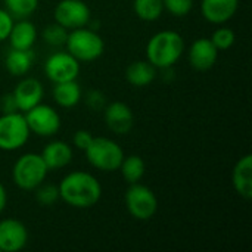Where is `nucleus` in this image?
<instances>
[{"instance_id": "nucleus-30", "label": "nucleus", "mask_w": 252, "mask_h": 252, "mask_svg": "<svg viewBox=\"0 0 252 252\" xmlns=\"http://www.w3.org/2000/svg\"><path fill=\"white\" fill-rule=\"evenodd\" d=\"M13 22L15 19L12 18V15L4 7H0V43L7 40Z\"/></svg>"}, {"instance_id": "nucleus-32", "label": "nucleus", "mask_w": 252, "mask_h": 252, "mask_svg": "<svg viewBox=\"0 0 252 252\" xmlns=\"http://www.w3.org/2000/svg\"><path fill=\"white\" fill-rule=\"evenodd\" d=\"M0 111H1V114L18 112V106H16V102H15L12 93H7V94L1 96V99H0Z\"/></svg>"}, {"instance_id": "nucleus-12", "label": "nucleus", "mask_w": 252, "mask_h": 252, "mask_svg": "<svg viewBox=\"0 0 252 252\" xmlns=\"http://www.w3.org/2000/svg\"><path fill=\"white\" fill-rule=\"evenodd\" d=\"M28 244V230L16 219L0 220V252H18Z\"/></svg>"}, {"instance_id": "nucleus-6", "label": "nucleus", "mask_w": 252, "mask_h": 252, "mask_svg": "<svg viewBox=\"0 0 252 252\" xmlns=\"http://www.w3.org/2000/svg\"><path fill=\"white\" fill-rule=\"evenodd\" d=\"M31 133L22 112L0 115V151L15 152L24 148Z\"/></svg>"}, {"instance_id": "nucleus-4", "label": "nucleus", "mask_w": 252, "mask_h": 252, "mask_svg": "<svg viewBox=\"0 0 252 252\" xmlns=\"http://www.w3.org/2000/svg\"><path fill=\"white\" fill-rule=\"evenodd\" d=\"M49 168L40 154H22L12 167V182L25 192H32L47 177Z\"/></svg>"}, {"instance_id": "nucleus-21", "label": "nucleus", "mask_w": 252, "mask_h": 252, "mask_svg": "<svg viewBox=\"0 0 252 252\" xmlns=\"http://www.w3.org/2000/svg\"><path fill=\"white\" fill-rule=\"evenodd\" d=\"M157 78V68L149 61H134L126 69V80L134 87H146Z\"/></svg>"}, {"instance_id": "nucleus-1", "label": "nucleus", "mask_w": 252, "mask_h": 252, "mask_svg": "<svg viewBox=\"0 0 252 252\" xmlns=\"http://www.w3.org/2000/svg\"><path fill=\"white\" fill-rule=\"evenodd\" d=\"M59 198L69 207L87 210L94 207L102 198L100 182L87 171H71L58 185Z\"/></svg>"}, {"instance_id": "nucleus-20", "label": "nucleus", "mask_w": 252, "mask_h": 252, "mask_svg": "<svg viewBox=\"0 0 252 252\" xmlns=\"http://www.w3.org/2000/svg\"><path fill=\"white\" fill-rule=\"evenodd\" d=\"M52 96H53V100L56 102V105H59L61 108L69 109V108L77 106L81 102L83 90L77 80L62 81V83L53 84Z\"/></svg>"}, {"instance_id": "nucleus-15", "label": "nucleus", "mask_w": 252, "mask_h": 252, "mask_svg": "<svg viewBox=\"0 0 252 252\" xmlns=\"http://www.w3.org/2000/svg\"><path fill=\"white\" fill-rule=\"evenodd\" d=\"M201 15L214 25L229 22L239 9V0H201Z\"/></svg>"}, {"instance_id": "nucleus-2", "label": "nucleus", "mask_w": 252, "mask_h": 252, "mask_svg": "<svg viewBox=\"0 0 252 252\" xmlns=\"http://www.w3.org/2000/svg\"><path fill=\"white\" fill-rule=\"evenodd\" d=\"M185 53V38L173 30L155 32L146 43V61L157 69L171 68Z\"/></svg>"}, {"instance_id": "nucleus-23", "label": "nucleus", "mask_w": 252, "mask_h": 252, "mask_svg": "<svg viewBox=\"0 0 252 252\" xmlns=\"http://www.w3.org/2000/svg\"><path fill=\"white\" fill-rule=\"evenodd\" d=\"M133 10L139 19L155 22L164 12V3L162 0H133Z\"/></svg>"}, {"instance_id": "nucleus-13", "label": "nucleus", "mask_w": 252, "mask_h": 252, "mask_svg": "<svg viewBox=\"0 0 252 252\" xmlns=\"http://www.w3.org/2000/svg\"><path fill=\"white\" fill-rule=\"evenodd\" d=\"M12 94H13V99L16 102L18 111L24 114L43 100L44 87L40 83V80H37L34 77H24L15 86Z\"/></svg>"}, {"instance_id": "nucleus-18", "label": "nucleus", "mask_w": 252, "mask_h": 252, "mask_svg": "<svg viewBox=\"0 0 252 252\" xmlns=\"http://www.w3.org/2000/svg\"><path fill=\"white\" fill-rule=\"evenodd\" d=\"M37 37H38V31L35 25L27 18V19H15L7 40H9L10 47L28 50V49H32Z\"/></svg>"}, {"instance_id": "nucleus-8", "label": "nucleus", "mask_w": 252, "mask_h": 252, "mask_svg": "<svg viewBox=\"0 0 252 252\" xmlns=\"http://www.w3.org/2000/svg\"><path fill=\"white\" fill-rule=\"evenodd\" d=\"M24 117L31 134H37L40 137H52L61 130V115L50 105L40 102L34 108L24 112Z\"/></svg>"}, {"instance_id": "nucleus-5", "label": "nucleus", "mask_w": 252, "mask_h": 252, "mask_svg": "<svg viewBox=\"0 0 252 252\" xmlns=\"http://www.w3.org/2000/svg\"><path fill=\"white\" fill-rule=\"evenodd\" d=\"M86 158L89 164L103 173H114L118 171L123 159L124 151L118 142L111 137H93L90 145L84 149Z\"/></svg>"}, {"instance_id": "nucleus-29", "label": "nucleus", "mask_w": 252, "mask_h": 252, "mask_svg": "<svg viewBox=\"0 0 252 252\" xmlns=\"http://www.w3.org/2000/svg\"><path fill=\"white\" fill-rule=\"evenodd\" d=\"M84 103L90 111H103L106 106V96L97 89H92L84 94Z\"/></svg>"}, {"instance_id": "nucleus-22", "label": "nucleus", "mask_w": 252, "mask_h": 252, "mask_svg": "<svg viewBox=\"0 0 252 252\" xmlns=\"http://www.w3.org/2000/svg\"><path fill=\"white\" fill-rule=\"evenodd\" d=\"M118 170L121 171L123 179L128 185L139 183L146 173V162L140 155H128L124 157Z\"/></svg>"}, {"instance_id": "nucleus-7", "label": "nucleus", "mask_w": 252, "mask_h": 252, "mask_svg": "<svg viewBox=\"0 0 252 252\" xmlns=\"http://www.w3.org/2000/svg\"><path fill=\"white\" fill-rule=\"evenodd\" d=\"M124 201L128 214L139 221L151 220L158 211V198L155 192L140 182L128 186Z\"/></svg>"}, {"instance_id": "nucleus-14", "label": "nucleus", "mask_w": 252, "mask_h": 252, "mask_svg": "<svg viewBox=\"0 0 252 252\" xmlns=\"http://www.w3.org/2000/svg\"><path fill=\"white\" fill-rule=\"evenodd\" d=\"M219 59V50L213 44L208 37L196 38L189 50H188V61L192 68L196 71H208L211 69Z\"/></svg>"}, {"instance_id": "nucleus-26", "label": "nucleus", "mask_w": 252, "mask_h": 252, "mask_svg": "<svg viewBox=\"0 0 252 252\" xmlns=\"http://www.w3.org/2000/svg\"><path fill=\"white\" fill-rule=\"evenodd\" d=\"M32 192H34V198H35L37 204H40L41 207H52L61 199L59 198V189L56 185H50V183L43 182Z\"/></svg>"}, {"instance_id": "nucleus-16", "label": "nucleus", "mask_w": 252, "mask_h": 252, "mask_svg": "<svg viewBox=\"0 0 252 252\" xmlns=\"http://www.w3.org/2000/svg\"><path fill=\"white\" fill-rule=\"evenodd\" d=\"M40 155L46 162L49 171H58L71 164L74 151L72 146L63 140H52L44 146Z\"/></svg>"}, {"instance_id": "nucleus-10", "label": "nucleus", "mask_w": 252, "mask_h": 252, "mask_svg": "<svg viewBox=\"0 0 252 252\" xmlns=\"http://www.w3.org/2000/svg\"><path fill=\"white\" fill-rule=\"evenodd\" d=\"M44 75L53 84L77 80L80 75V62L68 52H55L44 62Z\"/></svg>"}, {"instance_id": "nucleus-28", "label": "nucleus", "mask_w": 252, "mask_h": 252, "mask_svg": "<svg viewBox=\"0 0 252 252\" xmlns=\"http://www.w3.org/2000/svg\"><path fill=\"white\" fill-rule=\"evenodd\" d=\"M164 10L176 18H185L193 9V0H162Z\"/></svg>"}, {"instance_id": "nucleus-27", "label": "nucleus", "mask_w": 252, "mask_h": 252, "mask_svg": "<svg viewBox=\"0 0 252 252\" xmlns=\"http://www.w3.org/2000/svg\"><path fill=\"white\" fill-rule=\"evenodd\" d=\"M210 40L217 47V50H227V49H230L235 44L236 35H235V31L232 28H229V27H220V28H217L211 34Z\"/></svg>"}, {"instance_id": "nucleus-24", "label": "nucleus", "mask_w": 252, "mask_h": 252, "mask_svg": "<svg viewBox=\"0 0 252 252\" xmlns=\"http://www.w3.org/2000/svg\"><path fill=\"white\" fill-rule=\"evenodd\" d=\"M4 9L13 19H27L38 7V0H3Z\"/></svg>"}, {"instance_id": "nucleus-33", "label": "nucleus", "mask_w": 252, "mask_h": 252, "mask_svg": "<svg viewBox=\"0 0 252 252\" xmlns=\"http://www.w3.org/2000/svg\"><path fill=\"white\" fill-rule=\"evenodd\" d=\"M6 205H7V192H6L4 185L0 182V214L4 211Z\"/></svg>"}, {"instance_id": "nucleus-25", "label": "nucleus", "mask_w": 252, "mask_h": 252, "mask_svg": "<svg viewBox=\"0 0 252 252\" xmlns=\"http://www.w3.org/2000/svg\"><path fill=\"white\" fill-rule=\"evenodd\" d=\"M68 37V30L63 28L62 25H59L58 22L53 24H47L43 31H41V38L47 46L52 47H62L65 46Z\"/></svg>"}, {"instance_id": "nucleus-9", "label": "nucleus", "mask_w": 252, "mask_h": 252, "mask_svg": "<svg viewBox=\"0 0 252 252\" xmlns=\"http://www.w3.org/2000/svg\"><path fill=\"white\" fill-rule=\"evenodd\" d=\"M55 22L68 31L87 27L92 21V10L84 0H59L53 9Z\"/></svg>"}, {"instance_id": "nucleus-17", "label": "nucleus", "mask_w": 252, "mask_h": 252, "mask_svg": "<svg viewBox=\"0 0 252 252\" xmlns=\"http://www.w3.org/2000/svg\"><path fill=\"white\" fill-rule=\"evenodd\" d=\"M232 185L236 193L250 201L252 198V155L241 157L232 170Z\"/></svg>"}, {"instance_id": "nucleus-31", "label": "nucleus", "mask_w": 252, "mask_h": 252, "mask_svg": "<svg viewBox=\"0 0 252 252\" xmlns=\"http://www.w3.org/2000/svg\"><path fill=\"white\" fill-rule=\"evenodd\" d=\"M92 140H93V134L89 130H78L72 136V145L80 151H84Z\"/></svg>"}, {"instance_id": "nucleus-3", "label": "nucleus", "mask_w": 252, "mask_h": 252, "mask_svg": "<svg viewBox=\"0 0 252 252\" xmlns=\"http://www.w3.org/2000/svg\"><path fill=\"white\" fill-rule=\"evenodd\" d=\"M65 47L66 52L71 53L80 63L93 62L103 55L105 41L96 30L90 27H81L68 31Z\"/></svg>"}, {"instance_id": "nucleus-11", "label": "nucleus", "mask_w": 252, "mask_h": 252, "mask_svg": "<svg viewBox=\"0 0 252 252\" xmlns=\"http://www.w3.org/2000/svg\"><path fill=\"white\" fill-rule=\"evenodd\" d=\"M103 118L108 130L120 136L128 134L134 126V114L131 108L120 100L106 103L103 108Z\"/></svg>"}, {"instance_id": "nucleus-19", "label": "nucleus", "mask_w": 252, "mask_h": 252, "mask_svg": "<svg viewBox=\"0 0 252 252\" xmlns=\"http://www.w3.org/2000/svg\"><path fill=\"white\" fill-rule=\"evenodd\" d=\"M34 52L32 49L28 50H21V49H13L10 47L4 56V68L6 71L13 75V77H25L34 63Z\"/></svg>"}]
</instances>
